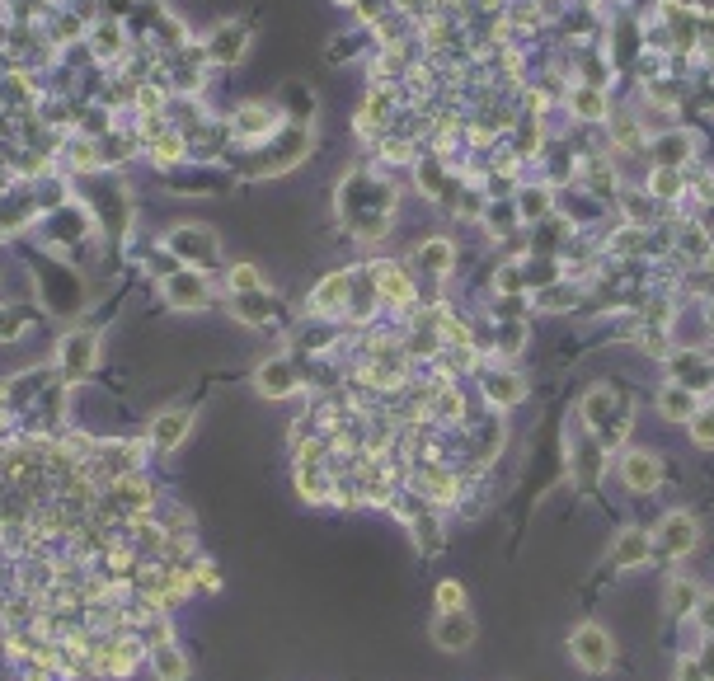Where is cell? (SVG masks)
I'll use <instances>...</instances> for the list:
<instances>
[{
	"instance_id": "9c48e42d",
	"label": "cell",
	"mask_w": 714,
	"mask_h": 681,
	"mask_svg": "<svg viewBox=\"0 0 714 681\" xmlns=\"http://www.w3.org/2000/svg\"><path fill=\"white\" fill-rule=\"evenodd\" d=\"M475 635H480V625H475L470 611H442L433 620V644L442 653H466L475 644Z\"/></svg>"
},
{
	"instance_id": "9a60e30c",
	"label": "cell",
	"mask_w": 714,
	"mask_h": 681,
	"mask_svg": "<svg viewBox=\"0 0 714 681\" xmlns=\"http://www.w3.org/2000/svg\"><path fill=\"white\" fill-rule=\"evenodd\" d=\"M372 282H376V296H381V306H414V282L404 273L400 264H372Z\"/></svg>"
},
{
	"instance_id": "83f0119b",
	"label": "cell",
	"mask_w": 714,
	"mask_h": 681,
	"mask_svg": "<svg viewBox=\"0 0 714 681\" xmlns=\"http://www.w3.org/2000/svg\"><path fill=\"white\" fill-rule=\"evenodd\" d=\"M696 606H700L696 583H691V578H672V588H668V611L672 616H696Z\"/></svg>"
},
{
	"instance_id": "ffe728a7",
	"label": "cell",
	"mask_w": 714,
	"mask_h": 681,
	"mask_svg": "<svg viewBox=\"0 0 714 681\" xmlns=\"http://www.w3.org/2000/svg\"><path fill=\"white\" fill-rule=\"evenodd\" d=\"M113 494H118V503H123V508L137 512V517H146V508L156 503V489L141 480V475H118V480H113Z\"/></svg>"
},
{
	"instance_id": "5b68a950",
	"label": "cell",
	"mask_w": 714,
	"mask_h": 681,
	"mask_svg": "<svg viewBox=\"0 0 714 681\" xmlns=\"http://www.w3.org/2000/svg\"><path fill=\"white\" fill-rule=\"evenodd\" d=\"M700 545V522L691 517V512H668L663 522H658V536H653V550L668 559H682L691 555Z\"/></svg>"
},
{
	"instance_id": "f1b7e54d",
	"label": "cell",
	"mask_w": 714,
	"mask_h": 681,
	"mask_svg": "<svg viewBox=\"0 0 714 681\" xmlns=\"http://www.w3.org/2000/svg\"><path fill=\"white\" fill-rule=\"evenodd\" d=\"M686 428H691V442H696L700 451H714V414L710 409H696Z\"/></svg>"
},
{
	"instance_id": "3957f363",
	"label": "cell",
	"mask_w": 714,
	"mask_h": 681,
	"mask_svg": "<svg viewBox=\"0 0 714 681\" xmlns=\"http://www.w3.org/2000/svg\"><path fill=\"white\" fill-rule=\"evenodd\" d=\"M160 296L174 310H207L212 306V282H207L202 268H170L160 278Z\"/></svg>"
},
{
	"instance_id": "836d02e7",
	"label": "cell",
	"mask_w": 714,
	"mask_h": 681,
	"mask_svg": "<svg viewBox=\"0 0 714 681\" xmlns=\"http://www.w3.org/2000/svg\"><path fill=\"white\" fill-rule=\"evenodd\" d=\"M696 616H700V625H705V635H714V597H700Z\"/></svg>"
},
{
	"instance_id": "e575fe53",
	"label": "cell",
	"mask_w": 714,
	"mask_h": 681,
	"mask_svg": "<svg viewBox=\"0 0 714 681\" xmlns=\"http://www.w3.org/2000/svg\"><path fill=\"white\" fill-rule=\"evenodd\" d=\"M198 583H202L207 592H217V588H221V578L212 573V559H202V564H198Z\"/></svg>"
},
{
	"instance_id": "7bdbcfd3",
	"label": "cell",
	"mask_w": 714,
	"mask_h": 681,
	"mask_svg": "<svg viewBox=\"0 0 714 681\" xmlns=\"http://www.w3.org/2000/svg\"><path fill=\"white\" fill-rule=\"evenodd\" d=\"M339 5H357V0H339Z\"/></svg>"
},
{
	"instance_id": "44dd1931",
	"label": "cell",
	"mask_w": 714,
	"mask_h": 681,
	"mask_svg": "<svg viewBox=\"0 0 714 681\" xmlns=\"http://www.w3.org/2000/svg\"><path fill=\"white\" fill-rule=\"evenodd\" d=\"M90 47H94V57H99V62H113V57H123L127 52V33L118 29L113 19H104V24L90 33Z\"/></svg>"
},
{
	"instance_id": "ab89813d",
	"label": "cell",
	"mask_w": 714,
	"mask_h": 681,
	"mask_svg": "<svg viewBox=\"0 0 714 681\" xmlns=\"http://www.w3.org/2000/svg\"><path fill=\"white\" fill-rule=\"evenodd\" d=\"M5 414H10V390L0 386V423H5Z\"/></svg>"
},
{
	"instance_id": "7a4b0ae2",
	"label": "cell",
	"mask_w": 714,
	"mask_h": 681,
	"mask_svg": "<svg viewBox=\"0 0 714 681\" xmlns=\"http://www.w3.org/2000/svg\"><path fill=\"white\" fill-rule=\"evenodd\" d=\"M165 249L179 259V268H202V273L217 264V254H221L212 226H174V231L165 235Z\"/></svg>"
},
{
	"instance_id": "484cf974",
	"label": "cell",
	"mask_w": 714,
	"mask_h": 681,
	"mask_svg": "<svg viewBox=\"0 0 714 681\" xmlns=\"http://www.w3.org/2000/svg\"><path fill=\"white\" fill-rule=\"evenodd\" d=\"M461 414H466L461 390H456V386H437L433 390V404H428V418H437V423H456Z\"/></svg>"
},
{
	"instance_id": "2e32d148",
	"label": "cell",
	"mask_w": 714,
	"mask_h": 681,
	"mask_svg": "<svg viewBox=\"0 0 714 681\" xmlns=\"http://www.w3.org/2000/svg\"><path fill=\"white\" fill-rule=\"evenodd\" d=\"M414 264H419L423 273H433V278H447L451 268H456V245H451L447 235H433V240H423V245L414 249Z\"/></svg>"
},
{
	"instance_id": "d4e9b609",
	"label": "cell",
	"mask_w": 714,
	"mask_h": 681,
	"mask_svg": "<svg viewBox=\"0 0 714 681\" xmlns=\"http://www.w3.org/2000/svg\"><path fill=\"white\" fill-rule=\"evenodd\" d=\"M649 193L658 202H672V198H682L686 193V179H682V170L677 165H658V170L649 174Z\"/></svg>"
},
{
	"instance_id": "6da1fadb",
	"label": "cell",
	"mask_w": 714,
	"mask_h": 681,
	"mask_svg": "<svg viewBox=\"0 0 714 681\" xmlns=\"http://www.w3.org/2000/svg\"><path fill=\"white\" fill-rule=\"evenodd\" d=\"M282 127H287V118H282L278 109H268L264 99H245V104L226 118V132H231V141H240V146H264V141L282 137Z\"/></svg>"
},
{
	"instance_id": "277c9868",
	"label": "cell",
	"mask_w": 714,
	"mask_h": 681,
	"mask_svg": "<svg viewBox=\"0 0 714 681\" xmlns=\"http://www.w3.org/2000/svg\"><path fill=\"white\" fill-rule=\"evenodd\" d=\"M569 653H574V663L583 672H606V667L616 663V644L606 635L602 625H578L574 635H569Z\"/></svg>"
},
{
	"instance_id": "cb8c5ba5",
	"label": "cell",
	"mask_w": 714,
	"mask_h": 681,
	"mask_svg": "<svg viewBox=\"0 0 714 681\" xmlns=\"http://www.w3.org/2000/svg\"><path fill=\"white\" fill-rule=\"evenodd\" d=\"M296 489H301V498H311V503H325V498L334 494V480H329L320 465H296Z\"/></svg>"
},
{
	"instance_id": "5bb4252c",
	"label": "cell",
	"mask_w": 714,
	"mask_h": 681,
	"mask_svg": "<svg viewBox=\"0 0 714 681\" xmlns=\"http://www.w3.org/2000/svg\"><path fill=\"white\" fill-rule=\"evenodd\" d=\"M141 151H146V160H151L156 170H174V165H184L188 160V132L184 127H160Z\"/></svg>"
},
{
	"instance_id": "603a6c76",
	"label": "cell",
	"mask_w": 714,
	"mask_h": 681,
	"mask_svg": "<svg viewBox=\"0 0 714 681\" xmlns=\"http://www.w3.org/2000/svg\"><path fill=\"white\" fill-rule=\"evenodd\" d=\"M419 484H423V494L433 498V503H456V494H461V480L451 475V470H423L419 475Z\"/></svg>"
},
{
	"instance_id": "30bf717a",
	"label": "cell",
	"mask_w": 714,
	"mask_h": 681,
	"mask_svg": "<svg viewBox=\"0 0 714 681\" xmlns=\"http://www.w3.org/2000/svg\"><path fill=\"white\" fill-rule=\"evenodd\" d=\"M621 484L630 489V494H644L649 498L658 484H663V461L653 456V451H625L621 456Z\"/></svg>"
},
{
	"instance_id": "d6a6232c",
	"label": "cell",
	"mask_w": 714,
	"mask_h": 681,
	"mask_svg": "<svg viewBox=\"0 0 714 681\" xmlns=\"http://www.w3.org/2000/svg\"><path fill=\"white\" fill-rule=\"evenodd\" d=\"M677 681H710V672H705L700 658H682V663H677Z\"/></svg>"
},
{
	"instance_id": "8992f818",
	"label": "cell",
	"mask_w": 714,
	"mask_h": 681,
	"mask_svg": "<svg viewBox=\"0 0 714 681\" xmlns=\"http://www.w3.org/2000/svg\"><path fill=\"white\" fill-rule=\"evenodd\" d=\"M57 362H62V376H66V381H80V376H90L94 362H99V334H90V329H80V334H66L62 348H57Z\"/></svg>"
},
{
	"instance_id": "b9f144b4",
	"label": "cell",
	"mask_w": 714,
	"mask_h": 681,
	"mask_svg": "<svg viewBox=\"0 0 714 681\" xmlns=\"http://www.w3.org/2000/svg\"><path fill=\"white\" fill-rule=\"evenodd\" d=\"M705 409H710V414H714V395H710V404H705Z\"/></svg>"
},
{
	"instance_id": "4316f807",
	"label": "cell",
	"mask_w": 714,
	"mask_h": 681,
	"mask_svg": "<svg viewBox=\"0 0 714 681\" xmlns=\"http://www.w3.org/2000/svg\"><path fill=\"white\" fill-rule=\"evenodd\" d=\"M226 287H231V296H249V292H268L264 273L254 264H231L226 268Z\"/></svg>"
},
{
	"instance_id": "4dcf8cb0",
	"label": "cell",
	"mask_w": 714,
	"mask_h": 681,
	"mask_svg": "<svg viewBox=\"0 0 714 681\" xmlns=\"http://www.w3.org/2000/svg\"><path fill=\"white\" fill-rule=\"evenodd\" d=\"M437 606H442V611H466V588H461L456 578H442V583H437Z\"/></svg>"
},
{
	"instance_id": "d590c367",
	"label": "cell",
	"mask_w": 714,
	"mask_h": 681,
	"mask_svg": "<svg viewBox=\"0 0 714 681\" xmlns=\"http://www.w3.org/2000/svg\"><path fill=\"white\" fill-rule=\"evenodd\" d=\"M700 43H705V52H714V10H700Z\"/></svg>"
},
{
	"instance_id": "f35d334b",
	"label": "cell",
	"mask_w": 714,
	"mask_h": 681,
	"mask_svg": "<svg viewBox=\"0 0 714 681\" xmlns=\"http://www.w3.org/2000/svg\"><path fill=\"white\" fill-rule=\"evenodd\" d=\"M700 663H705V672H710V681H714V635H710V649H705V658H700Z\"/></svg>"
},
{
	"instance_id": "e0dca14e",
	"label": "cell",
	"mask_w": 714,
	"mask_h": 681,
	"mask_svg": "<svg viewBox=\"0 0 714 681\" xmlns=\"http://www.w3.org/2000/svg\"><path fill=\"white\" fill-rule=\"evenodd\" d=\"M151 672H156V681H188L184 649H179L174 639H160V644H151Z\"/></svg>"
},
{
	"instance_id": "7402d4cb",
	"label": "cell",
	"mask_w": 714,
	"mask_h": 681,
	"mask_svg": "<svg viewBox=\"0 0 714 681\" xmlns=\"http://www.w3.org/2000/svg\"><path fill=\"white\" fill-rule=\"evenodd\" d=\"M569 109H574L583 123H602L606 118V94L597 90V85H578V90H569Z\"/></svg>"
},
{
	"instance_id": "52a82bcc",
	"label": "cell",
	"mask_w": 714,
	"mask_h": 681,
	"mask_svg": "<svg viewBox=\"0 0 714 681\" xmlns=\"http://www.w3.org/2000/svg\"><path fill=\"white\" fill-rule=\"evenodd\" d=\"M202 52H207V62L235 66L249 52V24H240V19H231V24H217V29L207 33Z\"/></svg>"
},
{
	"instance_id": "8d00e7d4",
	"label": "cell",
	"mask_w": 714,
	"mask_h": 681,
	"mask_svg": "<svg viewBox=\"0 0 714 681\" xmlns=\"http://www.w3.org/2000/svg\"><path fill=\"white\" fill-rule=\"evenodd\" d=\"M99 5L109 10V19L113 15H132V10H137V0H99Z\"/></svg>"
},
{
	"instance_id": "ba28073f",
	"label": "cell",
	"mask_w": 714,
	"mask_h": 681,
	"mask_svg": "<svg viewBox=\"0 0 714 681\" xmlns=\"http://www.w3.org/2000/svg\"><path fill=\"white\" fill-rule=\"evenodd\" d=\"M254 390L264 395V400H292L296 390H301V376L287 357H268L254 367Z\"/></svg>"
},
{
	"instance_id": "4fadbf2b",
	"label": "cell",
	"mask_w": 714,
	"mask_h": 681,
	"mask_svg": "<svg viewBox=\"0 0 714 681\" xmlns=\"http://www.w3.org/2000/svg\"><path fill=\"white\" fill-rule=\"evenodd\" d=\"M348 301H353V273H348V268H339V273H329V278L315 282L311 315H339Z\"/></svg>"
},
{
	"instance_id": "ac0fdd59",
	"label": "cell",
	"mask_w": 714,
	"mask_h": 681,
	"mask_svg": "<svg viewBox=\"0 0 714 681\" xmlns=\"http://www.w3.org/2000/svg\"><path fill=\"white\" fill-rule=\"evenodd\" d=\"M700 409V395L696 390H686V386H663L658 390V414L663 418H672V423H691V414Z\"/></svg>"
},
{
	"instance_id": "f546056e",
	"label": "cell",
	"mask_w": 714,
	"mask_h": 681,
	"mask_svg": "<svg viewBox=\"0 0 714 681\" xmlns=\"http://www.w3.org/2000/svg\"><path fill=\"white\" fill-rule=\"evenodd\" d=\"M611 132H616V146H621V151H639V146H644V132L635 127V118H611Z\"/></svg>"
},
{
	"instance_id": "8fae6325",
	"label": "cell",
	"mask_w": 714,
	"mask_h": 681,
	"mask_svg": "<svg viewBox=\"0 0 714 681\" xmlns=\"http://www.w3.org/2000/svg\"><path fill=\"white\" fill-rule=\"evenodd\" d=\"M188 433H193V409H165V414L151 418V451L170 456V451L184 447Z\"/></svg>"
},
{
	"instance_id": "74e56055",
	"label": "cell",
	"mask_w": 714,
	"mask_h": 681,
	"mask_svg": "<svg viewBox=\"0 0 714 681\" xmlns=\"http://www.w3.org/2000/svg\"><path fill=\"white\" fill-rule=\"evenodd\" d=\"M404 15H414V10H428V0H400Z\"/></svg>"
},
{
	"instance_id": "1f68e13d",
	"label": "cell",
	"mask_w": 714,
	"mask_h": 681,
	"mask_svg": "<svg viewBox=\"0 0 714 681\" xmlns=\"http://www.w3.org/2000/svg\"><path fill=\"white\" fill-rule=\"evenodd\" d=\"M658 151H663V165H682L686 151H691V141H686V137H668V141H658Z\"/></svg>"
},
{
	"instance_id": "7c38bea8",
	"label": "cell",
	"mask_w": 714,
	"mask_h": 681,
	"mask_svg": "<svg viewBox=\"0 0 714 681\" xmlns=\"http://www.w3.org/2000/svg\"><path fill=\"white\" fill-rule=\"evenodd\" d=\"M653 555V536L644 527H625L621 536H616V545L606 550V564L611 569H644V559Z\"/></svg>"
},
{
	"instance_id": "60d3db41",
	"label": "cell",
	"mask_w": 714,
	"mask_h": 681,
	"mask_svg": "<svg viewBox=\"0 0 714 681\" xmlns=\"http://www.w3.org/2000/svg\"><path fill=\"white\" fill-rule=\"evenodd\" d=\"M24 681H52V677H47V672H29V677H24Z\"/></svg>"
},
{
	"instance_id": "d6986e66",
	"label": "cell",
	"mask_w": 714,
	"mask_h": 681,
	"mask_svg": "<svg viewBox=\"0 0 714 681\" xmlns=\"http://www.w3.org/2000/svg\"><path fill=\"white\" fill-rule=\"evenodd\" d=\"M484 395H489V404H498V409H513V404L527 400V381L517 372H489Z\"/></svg>"
}]
</instances>
